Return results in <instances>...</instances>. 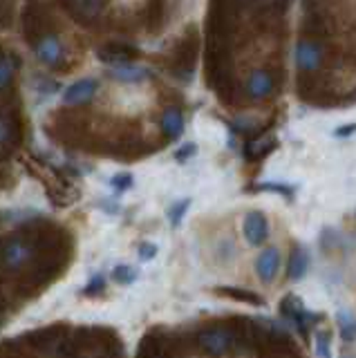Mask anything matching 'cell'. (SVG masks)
I'll list each match as a JSON object with an SVG mask.
<instances>
[{"label":"cell","mask_w":356,"mask_h":358,"mask_svg":"<svg viewBox=\"0 0 356 358\" xmlns=\"http://www.w3.org/2000/svg\"><path fill=\"white\" fill-rule=\"evenodd\" d=\"M199 56V36L197 27H188L184 36L177 41L173 50V72L180 78H191Z\"/></svg>","instance_id":"6da1fadb"},{"label":"cell","mask_w":356,"mask_h":358,"mask_svg":"<svg viewBox=\"0 0 356 358\" xmlns=\"http://www.w3.org/2000/svg\"><path fill=\"white\" fill-rule=\"evenodd\" d=\"M31 253H34V244H31L29 235L25 231H20L12 238H7L3 244V266L5 271H18L23 266Z\"/></svg>","instance_id":"7a4b0ae2"},{"label":"cell","mask_w":356,"mask_h":358,"mask_svg":"<svg viewBox=\"0 0 356 358\" xmlns=\"http://www.w3.org/2000/svg\"><path fill=\"white\" fill-rule=\"evenodd\" d=\"M20 25H23L25 38L31 45H36L41 38L48 36V29H50L48 9L43 5H38V3H27L23 7V14H20Z\"/></svg>","instance_id":"3957f363"},{"label":"cell","mask_w":356,"mask_h":358,"mask_svg":"<svg viewBox=\"0 0 356 358\" xmlns=\"http://www.w3.org/2000/svg\"><path fill=\"white\" fill-rule=\"evenodd\" d=\"M280 313L289 322L296 324V329L303 334V338H307V336H309V324L322 320V313L307 311L305 302L300 300L298 296H294V294H289V296H285L280 300Z\"/></svg>","instance_id":"277c9868"},{"label":"cell","mask_w":356,"mask_h":358,"mask_svg":"<svg viewBox=\"0 0 356 358\" xmlns=\"http://www.w3.org/2000/svg\"><path fill=\"white\" fill-rule=\"evenodd\" d=\"M20 139H23V126L16 115V110L9 106L3 108V121H0V143H3V155L7 157L12 150L18 148Z\"/></svg>","instance_id":"5b68a950"},{"label":"cell","mask_w":356,"mask_h":358,"mask_svg":"<svg viewBox=\"0 0 356 358\" xmlns=\"http://www.w3.org/2000/svg\"><path fill=\"white\" fill-rule=\"evenodd\" d=\"M231 343H233L231 331L229 329H222V327L204 329V331L197 334V345L202 347V350L208 356H222V354H227Z\"/></svg>","instance_id":"8992f818"},{"label":"cell","mask_w":356,"mask_h":358,"mask_svg":"<svg viewBox=\"0 0 356 358\" xmlns=\"http://www.w3.org/2000/svg\"><path fill=\"white\" fill-rule=\"evenodd\" d=\"M322 63V45L314 38H305L298 43L296 48V65L300 67V72H316Z\"/></svg>","instance_id":"52a82bcc"},{"label":"cell","mask_w":356,"mask_h":358,"mask_svg":"<svg viewBox=\"0 0 356 358\" xmlns=\"http://www.w3.org/2000/svg\"><path fill=\"white\" fill-rule=\"evenodd\" d=\"M242 233L244 240H247L251 246H260L269 238V222H266L262 210H249L247 217H244L242 224Z\"/></svg>","instance_id":"ba28073f"},{"label":"cell","mask_w":356,"mask_h":358,"mask_svg":"<svg viewBox=\"0 0 356 358\" xmlns=\"http://www.w3.org/2000/svg\"><path fill=\"white\" fill-rule=\"evenodd\" d=\"M65 7L72 14V18L81 25H92L101 16L104 0H65Z\"/></svg>","instance_id":"9c48e42d"},{"label":"cell","mask_w":356,"mask_h":358,"mask_svg":"<svg viewBox=\"0 0 356 358\" xmlns=\"http://www.w3.org/2000/svg\"><path fill=\"white\" fill-rule=\"evenodd\" d=\"M278 271H280V251H278L276 246H269V249H264L258 255V260H255V273H258L260 282L271 285Z\"/></svg>","instance_id":"30bf717a"},{"label":"cell","mask_w":356,"mask_h":358,"mask_svg":"<svg viewBox=\"0 0 356 358\" xmlns=\"http://www.w3.org/2000/svg\"><path fill=\"white\" fill-rule=\"evenodd\" d=\"M276 148H278L276 134L260 132V134H253L251 139H247V143H244V155H247V159L258 162V159H264L266 155H271Z\"/></svg>","instance_id":"8fae6325"},{"label":"cell","mask_w":356,"mask_h":358,"mask_svg":"<svg viewBox=\"0 0 356 358\" xmlns=\"http://www.w3.org/2000/svg\"><path fill=\"white\" fill-rule=\"evenodd\" d=\"M99 59L110 63V65H119V63H132L137 59V48H132L128 43H108L101 50L97 52Z\"/></svg>","instance_id":"7c38bea8"},{"label":"cell","mask_w":356,"mask_h":358,"mask_svg":"<svg viewBox=\"0 0 356 358\" xmlns=\"http://www.w3.org/2000/svg\"><path fill=\"white\" fill-rule=\"evenodd\" d=\"M276 90V78L269 70H253L251 72V78L247 83V92L251 99H266L271 96Z\"/></svg>","instance_id":"4fadbf2b"},{"label":"cell","mask_w":356,"mask_h":358,"mask_svg":"<svg viewBox=\"0 0 356 358\" xmlns=\"http://www.w3.org/2000/svg\"><path fill=\"white\" fill-rule=\"evenodd\" d=\"M97 92V81L94 78H81V81H76L72 83L68 90H65V103L68 106H85V103H90L92 96Z\"/></svg>","instance_id":"5bb4252c"},{"label":"cell","mask_w":356,"mask_h":358,"mask_svg":"<svg viewBox=\"0 0 356 358\" xmlns=\"http://www.w3.org/2000/svg\"><path fill=\"white\" fill-rule=\"evenodd\" d=\"M36 56L38 59L50 65V67H59L63 65V59H65V52H63V45L57 41V36H52L48 34L45 38H41L36 43Z\"/></svg>","instance_id":"9a60e30c"},{"label":"cell","mask_w":356,"mask_h":358,"mask_svg":"<svg viewBox=\"0 0 356 358\" xmlns=\"http://www.w3.org/2000/svg\"><path fill=\"white\" fill-rule=\"evenodd\" d=\"M110 76H115L117 81H124V83H137V81H143V78H148L150 72L146 67H137L132 63H119L110 67Z\"/></svg>","instance_id":"2e32d148"},{"label":"cell","mask_w":356,"mask_h":358,"mask_svg":"<svg viewBox=\"0 0 356 358\" xmlns=\"http://www.w3.org/2000/svg\"><path fill=\"white\" fill-rule=\"evenodd\" d=\"M162 130H164V134L169 139L182 137V132H184V117H182V112L177 110V108L166 110L164 117H162Z\"/></svg>","instance_id":"e0dca14e"},{"label":"cell","mask_w":356,"mask_h":358,"mask_svg":"<svg viewBox=\"0 0 356 358\" xmlns=\"http://www.w3.org/2000/svg\"><path fill=\"white\" fill-rule=\"evenodd\" d=\"M18 70V56L12 52H3L0 59V87H3V96H7L9 87H12V78Z\"/></svg>","instance_id":"ac0fdd59"},{"label":"cell","mask_w":356,"mask_h":358,"mask_svg":"<svg viewBox=\"0 0 356 358\" xmlns=\"http://www.w3.org/2000/svg\"><path fill=\"white\" fill-rule=\"evenodd\" d=\"M309 268V255L305 249L300 246H294L292 255H289V264H287V275L289 280H300Z\"/></svg>","instance_id":"d6986e66"},{"label":"cell","mask_w":356,"mask_h":358,"mask_svg":"<svg viewBox=\"0 0 356 358\" xmlns=\"http://www.w3.org/2000/svg\"><path fill=\"white\" fill-rule=\"evenodd\" d=\"M220 294H222V296H229L231 300L247 302V305H255V307H262V305H264L262 296L253 294V291H249V289H238V287H220Z\"/></svg>","instance_id":"ffe728a7"},{"label":"cell","mask_w":356,"mask_h":358,"mask_svg":"<svg viewBox=\"0 0 356 358\" xmlns=\"http://www.w3.org/2000/svg\"><path fill=\"white\" fill-rule=\"evenodd\" d=\"M143 20L150 31L159 29L164 25V0H148L146 11H143Z\"/></svg>","instance_id":"44dd1931"},{"label":"cell","mask_w":356,"mask_h":358,"mask_svg":"<svg viewBox=\"0 0 356 358\" xmlns=\"http://www.w3.org/2000/svg\"><path fill=\"white\" fill-rule=\"evenodd\" d=\"M336 320H339V334L345 343H352L356 341V318L348 309H341L336 313Z\"/></svg>","instance_id":"7402d4cb"},{"label":"cell","mask_w":356,"mask_h":358,"mask_svg":"<svg viewBox=\"0 0 356 358\" xmlns=\"http://www.w3.org/2000/svg\"><path fill=\"white\" fill-rule=\"evenodd\" d=\"M137 278H139V271L130 264H119L113 268V280L117 285H132V282H137Z\"/></svg>","instance_id":"603a6c76"},{"label":"cell","mask_w":356,"mask_h":358,"mask_svg":"<svg viewBox=\"0 0 356 358\" xmlns=\"http://www.w3.org/2000/svg\"><path fill=\"white\" fill-rule=\"evenodd\" d=\"M188 206H191V199L188 197H184V199H180V201H175V204L169 208V220H171V227H180L182 224V220H184V215H186V210H188Z\"/></svg>","instance_id":"cb8c5ba5"},{"label":"cell","mask_w":356,"mask_h":358,"mask_svg":"<svg viewBox=\"0 0 356 358\" xmlns=\"http://www.w3.org/2000/svg\"><path fill=\"white\" fill-rule=\"evenodd\" d=\"M316 356L332 358V336L329 331H316Z\"/></svg>","instance_id":"d4e9b609"},{"label":"cell","mask_w":356,"mask_h":358,"mask_svg":"<svg viewBox=\"0 0 356 358\" xmlns=\"http://www.w3.org/2000/svg\"><path fill=\"white\" fill-rule=\"evenodd\" d=\"M106 289V278L101 275V273H97L90 282H87L85 287H83V294L85 296H97V294H101V291Z\"/></svg>","instance_id":"484cf974"},{"label":"cell","mask_w":356,"mask_h":358,"mask_svg":"<svg viewBox=\"0 0 356 358\" xmlns=\"http://www.w3.org/2000/svg\"><path fill=\"white\" fill-rule=\"evenodd\" d=\"M157 253H159L157 244H152V242H141V244H139V260H141V262L152 260V257L157 255Z\"/></svg>","instance_id":"4316f807"},{"label":"cell","mask_w":356,"mask_h":358,"mask_svg":"<svg viewBox=\"0 0 356 358\" xmlns=\"http://www.w3.org/2000/svg\"><path fill=\"white\" fill-rule=\"evenodd\" d=\"M253 190H276V193L289 195V197H292V193H294V188L285 186V184H258V186H253Z\"/></svg>","instance_id":"83f0119b"},{"label":"cell","mask_w":356,"mask_h":358,"mask_svg":"<svg viewBox=\"0 0 356 358\" xmlns=\"http://www.w3.org/2000/svg\"><path fill=\"white\" fill-rule=\"evenodd\" d=\"M195 152H197V145H195V143H186V145H182V148L175 152V159L184 164V162L191 159V157H193Z\"/></svg>","instance_id":"f1b7e54d"},{"label":"cell","mask_w":356,"mask_h":358,"mask_svg":"<svg viewBox=\"0 0 356 358\" xmlns=\"http://www.w3.org/2000/svg\"><path fill=\"white\" fill-rule=\"evenodd\" d=\"M113 186L117 190H126L132 186V177L130 175H117V177H113Z\"/></svg>","instance_id":"f546056e"},{"label":"cell","mask_w":356,"mask_h":358,"mask_svg":"<svg viewBox=\"0 0 356 358\" xmlns=\"http://www.w3.org/2000/svg\"><path fill=\"white\" fill-rule=\"evenodd\" d=\"M255 3L262 5V7H271L276 11H283V9H287L289 0H255Z\"/></svg>","instance_id":"4dcf8cb0"},{"label":"cell","mask_w":356,"mask_h":358,"mask_svg":"<svg viewBox=\"0 0 356 358\" xmlns=\"http://www.w3.org/2000/svg\"><path fill=\"white\" fill-rule=\"evenodd\" d=\"M356 132V123H352V126H345V128H339L336 130V137H348V134Z\"/></svg>","instance_id":"1f68e13d"}]
</instances>
